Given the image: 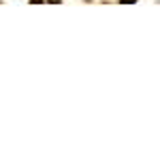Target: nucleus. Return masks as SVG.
<instances>
[{
  "instance_id": "obj_1",
  "label": "nucleus",
  "mask_w": 160,
  "mask_h": 160,
  "mask_svg": "<svg viewBox=\"0 0 160 160\" xmlns=\"http://www.w3.org/2000/svg\"><path fill=\"white\" fill-rule=\"evenodd\" d=\"M122 4H126V2H137V0H120Z\"/></svg>"
},
{
  "instance_id": "obj_2",
  "label": "nucleus",
  "mask_w": 160,
  "mask_h": 160,
  "mask_svg": "<svg viewBox=\"0 0 160 160\" xmlns=\"http://www.w3.org/2000/svg\"><path fill=\"white\" fill-rule=\"evenodd\" d=\"M49 2H51V4H56V2H60V0H49Z\"/></svg>"
}]
</instances>
